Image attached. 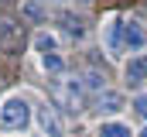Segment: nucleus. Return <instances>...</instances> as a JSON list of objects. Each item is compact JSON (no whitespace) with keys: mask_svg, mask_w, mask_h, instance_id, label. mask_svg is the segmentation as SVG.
<instances>
[{"mask_svg":"<svg viewBox=\"0 0 147 137\" xmlns=\"http://www.w3.org/2000/svg\"><path fill=\"white\" fill-rule=\"evenodd\" d=\"M28 120H31V106L21 100V96H14V100H7L0 106V127L3 130H24Z\"/></svg>","mask_w":147,"mask_h":137,"instance_id":"nucleus-1","label":"nucleus"},{"mask_svg":"<svg viewBox=\"0 0 147 137\" xmlns=\"http://www.w3.org/2000/svg\"><path fill=\"white\" fill-rule=\"evenodd\" d=\"M21 45H24V24H17V21L3 17V21H0V48H3V52H10V55H17V52H21Z\"/></svg>","mask_w":147,"mask_h":137,"instance_id":"nucleus-2","label":"nucleus"},{"mask_svg":"<svg viewBox=\"0 0 147 137\" xmlns=\"http://www.w3.org/2000/svg\"><path fill=\"white\" fill-rule=\"evenodd\" d=\"M55 96L62 100V106H69V110H82V86L75 82V79H69V82H55Z\"/></svg>","mask_w":147,"mask_h":137,"instance_id":"nucleus-3","label":"nucleus"},{"mask_svg":"<svg viewBox=\"0 0 147 137\" xmlns=\"http://www.w3.org/2000/svg\"><path fill=\"white\" fill-rule=\"evenodd\" d=\"M38 123H41V130H45L48 137H62V117H58L55 106L45 103V106L38 110Z\"/></svg>","mask_w":147,"mask_h":137,"instance_id":"nucleus-4","label":"nucleus"},{"mask_svg":"<svg viewBox=\"0 0 147 137\" xmlns=\"http://www.w3.org/2000/svg\"><path fill=\"white\" fill-rule=\"evenodd\" d=\"M123 72H127V82H130V86H140L147 79V58H130Z\"/></svg>","mask_w":147,"mask_h":137,"instance_id":"nucleus-5","label":"nucleus"},{"mask_svg":"<svg viewBox=\"0 0 147 137\" xmlns=\"http://www.w3.org/2000/svg\"><path fill=\"white\" fill-rule=\"evenodd\" d=\"M147 38H144V28L137 24V21H130V24H123V45L127 48H140Z\"/></svg>","mask_w":147,"mask_h":137,"instance_id":"nucleus-6","label":"nucleus"},{"mask_svg":"<svg viewBox=\"0 0 147 137\" xmlns=\"http://www.w3.org/2000/svg\"><path fill=\"white\" fill-rule=\"evenodd\" d=\"M123 24L127 21H120V17L110 21V55H120L123 52Z\"/></svg>","mask_w":147,"mask_h":137,"instance_id":"nucleus-7","label":"nucleus"},{"mask_svg":"<svg viewBox=\"0 0 147 137\" xmlns=\"http://www.w3.org/2000/svg\"><path fill=\"white\" fill-rule=\"evenodd\" d=\"M21 14H24L28 21H45V17H48V10H45L41 0H24V3H21Z\"/></svg>","mask_w":147,"mask_h":137,"instance_id":"nucleus-8","label":"nucleus"},{"mask_svg":"<svg viewBox=\"0 0 147 137\" xmlns=\"http://www.w3.org/2000/svg\"><path fill=\"white\" fill-rule=\"evenodd\" d=\"M99 110H106V113L123 110V96H120V93H113V89H106V93L99 96Z\"/></svg>","mask_w":147,"mask_h":137,"instance_id":"nucleus-9","label":"nucleus"},{"mask_svg":"<svg viewBox=\"0 0 147 137\" xmlns=\"http://www.w3.org/2000/svg\"><path fill=\"white\" fill-rule=\"evenodd\" d=\"M55 45H58V41H55V34H48V31L34 34V48L41 52V58H45V55H55Z\"/></svg>","mask_w":147,"mask_h":137,"instance_id":"nucleus-10","label":"nucleus"},{"mask_svg":"<svg viewBox=\"0 0 147 137\" xmlns=\"http://www.w3.org/2000/svg\"><path fill=\"white\" fill-rule=\"evenodd\" d=\"M62 28H65L69 38H82V34H86V24H82L79 17H72V14H62Z\"/></svg>","mask_w":147,"mask_h":137,"instance_id":"nucleus-11","label":"nucleus"},{"mask_svg":"<svg viewBox=\"0 0 147 137\" xmlns=\"http://www.w3.org/2000/svg\"><path fill=\"white\" fill-rule=\"evenodd\" d=\"M99 137H134V134H130V127H123V123H103V127H99Z\"/></svg>","mask_w":147,"mask_h":137,"instance_id":"nucleus-12","label":"nucleus"},{"mask_svg":"<svg viewBox=\"0 0 147 137\" xmlns=\"http://www.w3.org/2000/svg\"><path fill=\"white\" fill-rule=\"evenodd\" d=\"M103 79H106V75H99L96 68H89V72H86V86H89V89H96L99 96L106 93V89H103Z\"/></svg>","mask_w":147,"mask_h":137,"instance_id":"nucleus-13","label":"nucleus"},{"mask_svg":"<svg viewBox=\"0 0 147 137\" xmlns=\"http://www.w3.org/2000/svg\"><path fill=\"white\" fill-rule=\"evenodd\" d=\"M41 65H45V72H62L65 62H62V55H45V58H41Z\"/></svg>","mask_w":147,"mask_h":137,"instance_id":"nucleus-14","label":"nucleus"},{"mask_svg":"<svg viewBox=\"0 0 147 137\" xmlns=\"http://www.w3.org/2000/svg\"><path fill=\"white\" fill-rule=\"evenodd\" d=\"M134 106H137V113L147 120V96H137V100H134Z\"/></svg>","mask_w":147,"mask_h":137,"instance_id":"nucleus-15","label":"nucleus"},{"mask_svg":"<svg viewBox=\"0 0 147 137\" xmlns=\"http://www.w3.org/2000/svg\"><path fill=\"white\" fill-rule=\"evenodd\" d=\"M140 137H147V130H140Z\"/></svg>","mask_w":147,"mask_h":137,"instance_id":"nucleus-16","label":"nucleus"},{"mask_svg":"<svg viewBox=\"0 0 147 137\" xmlns=\"http://www.w3.org/2000/svg\"><path fill=\"white\" fill-rule=\"evenodd\" d=\"M0 3H7V0H0Z\"/></svg>","mask_w":147,"mask_h":137,"instance_id":"nucleus-17","label":"nucleus"}]
</instances>
